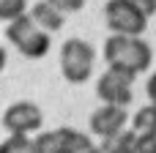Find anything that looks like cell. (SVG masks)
<instances>
[{
  "label": "cell",
  "mask_w": 156,
  "mask_h": 153,
  "mask_svg": "<svg viewBox=\"0 0 156 153\" xmlns=\"http://www.w3.org/2000/svg\"><path fill=\"white\" fill-rule=\"evenodd\" d=\"M104 60L107 66L112 68H123V71H132L134 77L140 71H145L154 60V52L151 47L140 38V36H123V33H115L104 41Z\"/></svg>",
  "instance_id": "6da1fadb"
},
{
  "label": "cell",
  "mask_w": 156,
  "mask_h": 153,
  "mask_svg": "<svg viewBox=\"0 0 156 153\" xmlns=\"http://www.w3.org/2000/svg\"><path fill=\"white\" fill-rule=\"evenodd\" d=\"M93 63H96V49L88 41L69 38L60 47V71L69 82H74V85L88 82L93 74Z\"/></svg>",
  "instance_id": "7a4b0ae2"
},
{
  "label": "cell",
  "mask_w": 156,
  "mask_h": 153,
  "mask_svg": "<svg viewBox=\"0 0 156 153\" xmlns=\"http://www.w3.org/2000/svg\"><path fill=\"white\" fill-rule=\"evenodd\" d=\"M104 19L112 33H123V36H143L148 25V16L140 14L129 0H110L104 5Z\"/></svg>",
  "instance_id": "3957f363"
},
{
  "label": "cell",
  "mask_w": 156,
  "mask_h": 153,
  "mask_svg": "<svg viewBox=\"0 0 156 153\" xmlns=\"http://www.w3.org/2000/svg\"><path fill=\"white\" fill-rule=\"evenodd\" d=\"M132 82H134V74L132 71L107 66V71L96 79V93H99V99L104 104L126 107L132 101Z\"/></svg>",
  "instance_id": "277c9868"
},
{
  "label": "cell",
  "mask_w": 156,
  "mask_h": 153,
  "mask_svg": "<svg viewBox=\"0 0 156 153\" xmlns=\"http://www.w3.org/2000/svg\"><path fill=\"white\" fill-rule=\"evenodd\" d=\"M44 115L33 101H16L3 112V126L8 129V134H30L36 129H41Z\"/></svg>",
  "instance_id": "5b68a950"
},
{
  "label": "cell",
  "mask_w": 156,
  "mask_h": 153,
  "mask_svg": "<svg viewBox=\"0 0 156 153\" xmlns=\"http://www.w3.org/2000/svg\"><path fill=\"white\" fill-rule=\"evenodd\" d=\"M88 123H90V131H93L96 137H101V140L115 137V134L123 131V126L129 123V118H126V107L104 104V107H99V110L90 115Z\"/></svg>",
  "instance_id": "8992f818"
},
{
  "label": "cell",
  "mask_w": 156,
  "mask_h": 153,
  "mask_svg": "<svg viewBox=\"0 0 156 153\" xmlns=\"http://www.w3.org/2000/svg\"><path fill=\"white\" fill-rule=\"evenodd\" d=\"M49 47H52V41H49L47 30H41V27H36L27 38H22V41L16 44V49H19L25 57H30V60H41V57L49 52Z\"/></svg>",
  "instance_id": "52a82bcc"
},
{
  "label": "cell",
  "mask_w": 156,
  "mask_h": 153,
  "mask_svg": "<svg viewBox=\"0 0 156 153\" xmlns=\"http://www.w3.org/2000/svg\"><path fill=\"white\" fill-rule=\"evenodd\" d=\"M30 16H33V22L41 27V30H47V33H52V30H60L63 27V14L52 5V3H36L33 8H30Z\"/></svg>",
  "instance_id": "ba28073f"
},
{
  "label": "cell",
  "mask_w": 156,
  "mask_h": 153,
  "mask_svg": "<svg viewBox=\"0 0 156 153\" xmlns=\"http://www.w3.org/2000/svg\"><path fill=\"white\" fill-rule=\"evenodd\" d=\"M58 142H60V153H90L96 151V145L90 142L88 134H80L74 129H58Z\"/></svg>",
  "instance_id": "9c48e42d"
},
{
  "label": "cell",
  "mask_w": 156,
  "mask_h": 153,
  "mask_svg": "<svg viewBox=\"0 0 156 153\" xmlns=\"http://www.w3.org/2000/svg\"><path fill=\"white\" fill-rule=\"evenodd\" d=\"M36 27H38V25L33 22V16H30V14H22V16H16V19L8 22V27H5V38L16 47V44H19L22 38H27Z\"/></svg>",
  "instance_id": "30bf717a"
},
{
  "label": "cell",
  "mask_w": 156,
  "mask_h": 153,
  "mask_svg": "<svg viewBox=\"0 0 156 153\" xmlns=\"http://www.w3.org/2000/svg\"><path fill=\"white\" fill-rule=\"evenodd\" d=\"M101 151L104 153H132L134 151V129L132 131H118L115 137L101 140Z\"/></svg>",
  "instance_id": "8fae6325"
},
{
  "label": "cell",
  "mask_w": 156,
  "mask_h": 153,
  "mask_svg": "<svg viewBox=\"0 0 156 153\" xmlns=\"http://www.w3.org/2000/svg\"><path fill=\"white\" fill-rule=\"evenodd\" d=\"M134 131L137 134H156V104L143 107L137 115H134Z\"/></svg>",
  "instance_id": "7c38bea8"
},
{
  "label": "cell",
  "mask_w": 156,
  "mask_h": 153,
  "mask_svg": "<svg viewBox=\"0 0 156 153\" xmlns=\"http://www.w3.org/2000/svg\"><path fill=\"white\" fill-rule=\"evenodd\" d=\"M0 153H33V140H27V134H14L0 145Z\"/></svg>",
  "instance_id": "4fadbf2b"
},
{
  "label": "cell",
  "mask_w": 156,
  "mask_h": 153,
  "mask_svg": "<svg viewBox=\"0 0 156 153\" xmlns=\"http://www.w3.org/2000/svg\"><path fill=\"white\" fill-rule=\"evenodd\" d=\"M22 14H27V0H0V19L3 22H11Z\"/></svg>",
  "instance_id": "5bb4252c"
},
{
  "label": "cell",
  "mask_w": 156,
  "mask_h": 153,
  "mask_svg": "<svg viewBox=\"0 0 156 153\" xmlns=\"http://www.w3.org/2000/svg\"><path fill=\"white\" fill-rule=\"evenodd\" d=\"M33 153H60L58 131H47V134H38V137L33 140Z\"/></svg>",
  "instance_id": "9a60e30c"
},
{
  "label": "cell",
  "mask_w": 156,
  "mask_h": 153,
  "mask_svg": "<svg viewBox=\"0 0 156 153\" xmlns=\"http://www.w3.org/2000/svg\"><path fill=\"white\" fill-rule=\"evenodd\" d=\"M132 153H156V134H137L134 131V151Z\"/></svg>",
  "instance_id": "2e32d148"
},
{
  "label": "cell",
  "mask_w": 156,
  "mask_h": 153,
  "mask_svg": "<svg viewBox=\"0 0 156 153\" xmlns=\"http://www.w3.org/2000/svg\"><path fill=\"white\" fill-rule=\"evenodd\" d=\"M47 3H52L60 14H66V11H80V8L85 5V0H47Z\"/></svg>",
  "instance_id": "e0dca14e"
},
{
  "label": "cell",
  "mask_w": 156,
  "mask_h": 153,
  "mask_svg": "<svg viewBox=\"0 0 156 153\" xmlns=\"http://www.w3.org/2000/svg\"><path fill=\"white\" fill-rule=\"evenodd\" d=\"M140 14H145V16H154L156 14V0H129Z\"/></svg>",
  "instance_id": "ac0fdd59"
},
{
  "label": "cell",
  "mask_w": 156,
  "mask_h": 153,
  "mask_svg": "<svg viewBox=\"0 0 156 153\" xmlns=\"http://www.w3.org/2000/svg\"><path fill=\"white\" fill-rule=\"evenodd\" d=\"M145 93H148L151 104H156V74H151V79H148V85H145Z\"/></svg>",
  "instance_id": "d6986e66"
},
{
  "label": "cell",
  "mask_w": 156,
  "mask_h": 153,
  "mask_svg": "<svg viewBox=\"0 0 156 153\" xmlns=\"http://www.w3.org/2000/svg\"><path fill=\"white\" fill-rule=\"evenodd\" d=\"M5 63H8V52L0 47V74H3V68H5Z\"/></svg>",
  "instance_id": "ffe728a7"
}]
</instances>
